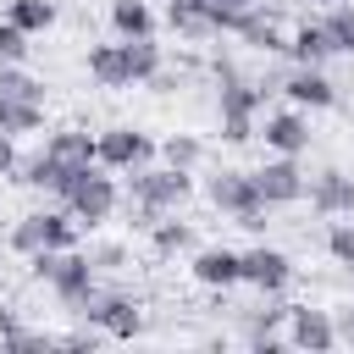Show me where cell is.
<instances>
[{"mask_svg":"<svg viewBox=\"0 0 354 354\" xmlns=\"http://www.w3.org/2000/svg\"><path fill=\"white\" fill-rule=\"evenodd\" d=\"M77 315H88V326L105 332V337H138V332H144L138 299H127V293H94Z\"/></svg>","mask_w":354,"mask_h":354,"instance_id":"cell-6","label":"cell"},{"mask_svg":"<svg viewBox=\"0 0 354 354\" xmlns=\"http://www.w3.org/2000/svg\"><path fill=\"white\" fill-rule=\"evenodd\" d=\"M321 28H326V39H332V50H343V55H354V0H337V6H326V17H321Z\"/></svg>","mask_w":354,"mask_h":354,"instance_id":"cell-23","label":"cell"},{"mask_svg":"<svg viewBox=\"0 0 354 354\" xmlns=\"http://www.w3.org/2000/svg\"><path fill=\"white\" fill-rule=\"evenodd\" d=\"M50 288H55V299L66 304V310H83L100 288H94V260L88 254H77V249H61V260H55V271H50Z\"/></svg>","mask_w":354,"mask_h":354,"instance_id":"cell-7","label":"cell"},{"mask_svg":"<svg viewBox=\"0 0 354 354\" xmlns=\"http://www.w3.org/2000/svg\"><path fill=\"white\" fill-rule=\"evenodd\" d=\"M44 149H50L61 166L83 171V166H94V160H100V133H83V127H55V133L44 138Z\"/></svg>","mask_w":354,"mask_h":354,"instance_id":"cell-14","label":"cell"},{"mask_svg":"<svg viewBox=\"0 0 354 354\" xmlns=\"http://www.w3.org/2000/svg\"><path fill=\"white\" fill-rule=\"evenodd\" d=\"M288 55H293V66H321V61L337 55V50H332V39H326L321 22H304V28L288 39Z\"/></svg>","mask_w":354,"mask_h":354,"instance_id":"cell-19","label":"cell"},{"mask_svg":"<svg viewBox=\"0 0 354 354\" xmlns=\"http://www.w3.org/2000/svg\"><path fill=\"white\" fill-rule=\"evenodd\" d=\"M205 194H210V205H216V210H227L238 227H249V232H260V227H266V210H271V205L260 199L254 171H216Z\"/></svg>","mask_w":354,"mask_h":354,"instance_id":"cell-3","label":"cell"},{"mask_svg":"<svg viewBox=\"0 0 354 354\" xmlns=\"http://www.w3.org/2000/svg\"><path fill=\"white\" fill-rule=\"evenodd\" d=\"M11 249L17 254H39V249H77V216L72 210H33L11 227Z\"/></svg>","mask_w":354,"mask_h":354,"instance_id":"cell-4","label":"cell"},{"mask_svg":"<svg viewBox=\"0 0 354 354\" xmlns=\"http://www.w3.org/2000/svg\"><path fill=\"white\" fill-rule=\"evenodd\" d=\"M332 326H337V343H354V304L332 310Z\"/></svg>","mask_w":354,"mask_h":354,"instance_id":"cell-31","label":"cell"},{"mask_svg":"<svg viewBox=\"0 0 354 354\" xmlns=\"http://www.w3.org/2000/svg\"><path fill=\"white\" fill-rule=\"evenodd\" d=\"M243 282L260 288L266 299H277V293L293 282V260H288L282 249H271V243H254V249H243Z\"/></svg>","mask_w":354,"mask_h":354,"instance_id":"cell-9","label":"cell"},{"mask_svg":"<svg viewBox=\"0 0 354 354\" xmlns=\"http://www.w3.org/2000/svg\"><path fill=\"white\" fill-rule=\"evenodd\" d=\"M122 44H127L133 83H155V77H160V44H155V39H122Z\"/></svg>","mask_w":354,"mask_h":354,"instance_id":"cell-24","label":"cell"},{"mask_svg":"<svg viewBox=\"0 0 354 354\" xmlns=\"http://www.w3.org/2000/svg\"><path fill=\"white\" fill-rule=\"evenodd\" d=\"M44 127V100H0V133L22 138Z\"/></svg>","mask_w":354,"mask_h":354,"instance_id":"cell-21","label":"cell"},{"mask_svg":"<svg viewBox=\"0 0 354 354\" xmlns=\"http://www.w3.org/2000/svg\"><path fill=\"white\" fill-rule=\"evenodd\" d=\"M88 77L100 88H133V66H127V44H94L88 50Z\"/></svg>","mask_w":354,"mask_h":354,"instance_id":"cell-16","label":"cell"},{"mask_svg":"<svg viewBox=\"0 0 354 354\" xmlns=\"http://www.w3.org/2000/svg\"><path fill=\"white\" fill-rule=\"evenodd\" d=\"M11 177H17L22 188H44V194H55V199H61V194H66V183H72L77 171H72V166H61L50 149H39V155L17 160V171H11Z\"/></svg>","mask_w":354,"mask_h":354,"instance_id":"cell-12","label":"cell"},{"mask_svg":"<svg viewBox=\"0 0 354 354\" xmlns=\"http://www.w3.org/2000/svg\"><path fill=\"white\" fill-rule=\"evenodd\" d=\"M304 6H337V0H304Z\"/></svg>","mask_w":354,"mask_h":354,"instance_id":"cell-33","label":"cell"},{"mask_svg":"<svg viewBox=\"0 0 354 354\" xmlns=\"http://www.w3.org/2000/svg\"><path fill=\"white\" fill-rule=\"evenodd\" d=\"M127 194H133V205H138V227H155V216H166V210H177L188 194H194V177H188V166H133L127 171Z\"/></svg>","mask_w":354,"mask_h":354,"instance_id":"cell-1","label":"cell"},{"mask_svg":"<svg viewBox=\"0 0 354 354\" xmlns=\"http://www.w3.org/2000/svg\"><path fill=\"white\" fill-rule=\"evenodd\" d=\"M288 343H293V348H310V354H326V348H337L332 310H310V304L288 310Z\"/></svg>","mask_w":354,"mask_h":354,"instance_id":"cell-11","label":"cell"},{"mask_svg":"<svg viewBox=\"0 0 354 354\" xmlns=\"http://www.w3.org/2000/svg\"><path fill=\"white\" fill-rule=\"evenodd\" d=\"M61 205L77 216V227H100L111 210H116V177H111V166H83L72 183H66V194H61Z\"/></svg>","mask_w":354,"mask_h":354,"instance_id":"cell-2","label":"cell"},{"mask_svg":"<svg viewBox=\"0 0 354 354\" xmlns=\"http://www.w3.org/2000/svg\"><path fill=\"white\" fill-rule=\"evenodd\" d=\"M238 39H249V44H254V50H266V55L288 50V39L277 33V22H271V17H260V11H243V22H238Z\"/></svg>","mask_w":354,"mask_h":354,"instance_id":"cell-22","label":"cell"},{"mask_svg":"<svg viewBox=\"0 0 354 354\" xmlns=\"http://www.w3.org/2000/svg\"><path fill=\"white\" fill-rule=\"evenodd\" d=\"M282 94H288L293 105H310V111H326V105H337V88L326 83V72H321V66H299V72L282 83Z\"/></svg>","mask_w":354,"mask_h":354,"instance_id":"cell-17","label":"cell"},{"mask_svg":"<svg viewBox=\"0 0 354 354\" xmlns=\"http://www.w3.org/2000/svg\"><path fill=\"white\" fill-rule=\"evenodd\" d=\"M6 17H11L22 33H44V28L55 22V0H11Z\"/></svg>","mask_w":354,"mask_h":354,"instance_id":"cell-25","label":"cell"},{"mask_svg":"<svg viewBox=\"0 0 354 354\" xmlns=\"http://www.w3.org/2000/svg\"><path fill=\"white\" fill-rule=\"evenodd\" d=\"M155 160V138L138 133V127H105L100 133V166L111 171H133V166H149Z\"/></svg>","mask_w":354,"mask_h":354,"instance_id":"cell-8","label":"cell"},{"mask_svg":"<svg viewBox=\"0 0 354 354\" xmlns=\"http://www.w3.org/2000/svg\"><path fill=\"white\" fill-rule=\"evenodd\" d=\"M304 194H310V205L321 216H348L354 210V177L348 171H315Z\"/></svg>","mask_w":354,"mask_h":354,"instance_id":"cell-15","label":"cell"},{"mask_svg":"<svg viewBox=\"0 0 354 354\" xmlns=\"http://www.w3.org/2000/svg\"><path fill=\"white\" fill-rule=\"evenodd\" d=\"M266 149H277V155H304V149H310V122H304L299 111L266 116Z\"/></svg>","mask_w":354,"mask_h":354,"instance_id":"cell-18","label":"cell"},{"mask_svg":"<svg viewBox=\"0 0 354 354\" xmlns=\"http://www.w3.org/2000/svg\"><path fill=\"white\" fill-rule=\"evenodd\" d=\"M188 271H194L199 288H238L243 282V254L238 249H199Z\"/></svg>","mask_w":354,"mask_h":354,"instance_id":"cell-13","label":"cell"},{"mask_svg":"<svg viewBox=\"0 0 354 354\" xmlns=\"http://www.w3.org/2000/svg\"><path fill=\"white\" fill-rule=\"evenodd\" d=\"M216 77H221V138H227V144H249V138H254L260 88L243 83L232 66H216Z\"/></svg>","mask_w":354,"mask_h":354,"instance_id":"cell-5","label":"cell"},{"mask_svg":"<svg viewBox=\"0 0 354 354\" xmlns=\"http://www.w3.org/2000/svg\"><path fill=\"white\" fill-rule=\"evenodd\" d=\"M28 39H33V33H22V28L6 17V22H0V66H22V61H28Z\"/></svg>","mask_w":354,"mask_h":354,"instance_id":"cell-27","label":"cell"},{"mask_svg":"<svg viewBox=\"0 0 354 354\" xmlns=\"http://www.w3.org/2000/svg\"><path fill=\"white\" fill-rule=\"evenodd\" d=\"M326 254L337 266H354V221H332L326 227Z\"/></svg>","mask_w":354,"mask_h":354,"instance_id":"cell-28","label":"cell"},{"mask_svg":"<svg viewBox=\"0 0 354 354\" xmlns=\"http://www.w3.org/2000/svg\"><path fill=\"white\" fill-rule=\"evenodd\" d=\"M160 155H166L171 166H194V160H199V138L177 133V138H166V144H160Z\"/></svg>","mask_w":354,"mask_h":354,"instance_id":"cell-30","label":"cell"},{"mask_svg":"<svg viewBox=\"0 0 354 354\" xmlns=\"http://www.w3.org/2000/svg\"><path fill=\"white\" fill-rule=\"evenodd\" d=\"M0 100H44V83L22 66H0Z\"/></svg>","mask_w":354,"mask_h":354,"instance_id":"cell-26","label":"cell"},{"mask_svg":"<svg viewBox=\"0 0 354 354\" xmlns=\"http://www.w3.org/2000/svg\"><path fill=\"white\" fill-rule=\"evenodd\" d=\"M11 171H17V138L0 133V177H11Z\"/></svg>","mask_w":354,"mask_h":354,"instance_id":"cell-32","label":"cell"},{"mask_svg":"<svg viewBox=\"0 0 354 354\" xmlns=\"http://www.w3.org/2000/svg\"><path fill=\"white\" fill-rule=\"evenodd\" d=\"M194 243V232L183 227V221H155V249L160 254H177V249H188Z\"/></svg>","mask_w":354,"mask_h":354,"instance_id":"cell-29","label":"cell"},{"mask_svg":"<svg viewBox=\"0 0 354 354\" xmlns=\"http://www.w3.org/2000/svg\"><path fill=\"white\" fill-rule=\"evenodd\" d=\"M254 188H260V199L266 205H293V199H304V171H299V155H277V160H266L260 171H254Z\"/></svg>","mask_w":354,"mask_h":354,"instance_id":"cell-10","label":"cell"},{"mask_svg":"<svg viewBox=\"0 0 354 354\" xmlns=\"http://www.w3.org/2000/svg\"><path fill=\"white\" fill-rule=\"evenodd\" d=\"M111 28H116V39H149L155 33V11L144 0H111Z\"/></svg>","mask_w":354,"mask_h":354,"instance_id":"cell-20","label":"cell"}]
</instances>
